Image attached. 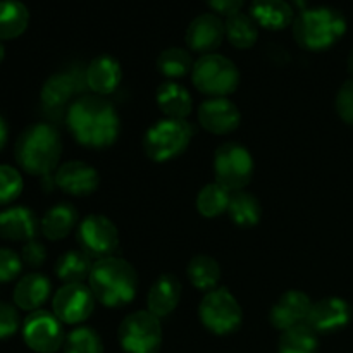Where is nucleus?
<instances>
[{
	"label": "nucleus",
	"instance_id": "nucleus-1",
	"mask_svg": "<svg viewBox=\"0 0 353 353\" xmlns=\"http://www.w3.org/2000/svg\"><path fill=\"white\" fill-rule=\"evenodd\" d=\"M68 128L78 143L90 148H105L117 140L119 116L103 97L83 95L69 107Z\"/></svg>",
	"mask_w": 353,
	"mask_h": 353
},
{
	"label": "nucleus",
	"instance_id": "nucleus-2",
	"mask_svg": "<svg viewBox=\"0 0 353 353\" xmlns=\"http://www.w3.org/2000/svg\"><path fill=\"white\" fill-rule=\"evenodd\" d=\"M61 154L62 141L59 131L47 123L26 128L14 147L17 164L31 176L50 174L57 168Z\"/></svg>",
	"mask_w": 353,
	"mask_h": 353
},
{
	"label": "nucleus",
	"instance_id": "nucleus-3",
	"mask_svg": "<svg viewBox=\"0 0 353 353\" xmlns=\"http://www.w3.org/2000/svg\"><path fill=\"white\" fill-rule=\"evenodd\" d=\"M88 286L95 300H99L102 305H128L137 295V271L124 259H102L93 264L88 276Z\"/></svg>",
	"mask_w": 353,
	"mask_h": 353
},
{
	"label": "nucleus",
	"instance_id": "nucleus-4",
	"mask_svg": "<svg viewBox=\"0 0 353 353\" xmlns=\"http://www.w3.org/2000/svg\"><path fill=\"white\" fill-rule=\"evenodd\" d=\"M347 31L343 14L330 7L307 9L293 21V37L307 50H326L333 47Z\"/></svg>",
	"mask_w": 353,
	"mask_h": 353
},
{
	"label": "nucleus",
	"instance_id": "nucleus-5",
	"mask_svg": "<svg viewBox=\"0 0 353 353\" xmlns=\"http://www.w3.org/2000/svg\"><path fill=\"white\" fill-rule=\"evenodd\" d=\"M192 81L199 92L210 99L226 97L240 85V72L228 57L219 54L202 55L193 64Z\"/></svg>",
	"mask_w": 353,
	"mask_h": 353
},
{
	"label": "nucleus",
	"instance_id": "nucleus-6",
	"mask_svg": "<svg viewBox=\"0 0 353 353\" xmlns=\"http://www.w3.org/2000/svg\"><path fill=\"white\" fill-rule=\"evenodd\" d=\"M193 128L185 119H162L145 133L143 150L154 162H165L186 150Z\"/></svg>",
	"mask_w": 353,
	"mask_h": 353
},
{
	"label": "nucleus",
	"instance_id": "nucleus-7",
	"mask_svg": "<svg viewBox=\"0 0 353 353\" xmlns=\"http://www.w3.org/2000/svg\"><path fill=\"white\" fill-rule=\"evenodd\" d=\"M117 338L126 353H159L162 345L161 321L148 310H138L121 323Z\"/></svg>",
	"mask_w": 353,
	"mask_h": 353
},
{
	"label": "nucleus",
	"instance_id": "nucleus-8",
	"mask_svg": "<svg viewBox=\"0 0 353 353\" xmlns=\"http://www.w3.org/2000/svg\"><path fill=\"white\" fill-rule=\"evenodd\" d=\"M199 316L203 326L214 334L234 333L243 319L240 303L226 288L207 292L200 302Z\"/></svg>",
	"mask_w": 353,
	"mask_h": 353
},
{
	"label": "nucleus",
	"instance_id": "nucleus-9",
	"mask_svg": "<svg viewBox=\"0 0 353 353\" xmlns=\"http://www.w3.org/2000/svg\"><path fill=\"white\" fill-rule=\"evenodd\" d=\"M216 183L230 192H240L250 183L254 174V159L250 152L238 143H223L214 155Z\"/></svg>",
	"mask_w": 353,
	"mask_h": 353
},
{
	"label": "nucleus",
	"instance_id": "nucleus-10",
	"mask_svg": "<svg viewBox=\"0 0 353 353\" xmlns=\"http://www.w3.org/2000/svg\"><path fill=\"white\" fill-rule=\"evenodd\" d=\"M78 243L81 250L92 259L112 257L119 247V233L109 217L92 214L85 217L78 228Z\"/></svg>",
	"mask_w": 353,
	"mask_h": 353
},
{
	"label": "nucleus",
	"instance_id": "nucleus-11",
	"mask_svg": "<svg viewBox=\"0 0 353 353\" xmlns=\"http://www.w3.org/2000/svg\"><path fill=\"white\" fill-rule=\"evenodd\" d=\"M24 343L37 353H55L64 347V330L54 314L47 310H34L23 324Z\"/></svg>",
	"mask_w": 353,
	"mask_h": 353
},
{
	"label": "nucleus",
	"instance_id": "nucleus-12",
	"mask_svg": "<svg viewBox=\"0 0 353 353\" xmlns=\"http://www.w3.org/2000/svg\"><path fill=\"white\" fill-rule=\"evenodd\" d=\"M95 307V296H93L90 286L83 283L76 285H64L55 292L52 300L54 316L64 324H79L88 319Z\"/></svg>",
	"mask_w": 353,
	"mask_h": 353
},
{
	"label": "nucleus",
	"instance_id": "nucleus-13",
	"mask_svg": "<svg viewBox=\"0 0 353 353\" xmlns=\"http://www.w3.org/2000/svg\"><path fill=\"white\" fill-rule=\"evenodd\" d=\"M199 121L209 133L228 134L240 126L241 114L226 97L209 99L200 105Z\"/></svg>",
	"mask_w": 353,
	"mask_h": 353
},
{
	"label": "nucleus",
	"instance_id": "nucleus-14",
	"mask_svg": "<svg viewBox=\"0 0 353 353\" xmlns=\"http://www.w3.org/2000/svg\"><path fill=\"white\" fill-rule=\"evenodd\" d=\"M226 26L214 14H202L190 23L186 30V45L199 54H212L223 43Z\"/></svg>",
	"mask_w": 353,
	"mask_h": 353
},
{
	"label": "nucleus",
	"instance_id": "nucleus-15",
	"mask_svg": "<svg viewBox=\"0 0 353 353\" xmlns=\"http://www.w3.org/2000/svg\"><path fill=\"white\" fill-rule=\"evenodd\" d=\"M350 305L343 299L330 296V299H323L317 303H312L307 324L316 333H333V331L347 326L350 323Z\"/></svg>",
	"mask_w": 353,
	"mask_h": 353
},
{
	"label": "nucleus",
	"instance_id": "nucleus-16",
	"mask_svg": "<svg viewBox=\"0 0 353 353\" xmlns=\"http://www.w3.org/2000/svg\"><path fill=\"white\" fill-rule=\"evenodd\" d=\"M55 185L69 195H92L99 188V172L86 162H65L55 172Z\"/></svg>",
	"mask_w": 353,
	"mask_h": 353
},
{
	"label": "nucleus",
	"instance_id": "nucleus-17",
	"mask_svg": "<svg viewBox=\"0 0 353 353\" xmlns=\"http://www.w3.org/2000/svg\"><path fill=\"white\" fill-rule=\"evenodd\" d=\"M312 302L309 295L302 292H286L281 299L276 302L271 310V324L279 331H286L293 326L307 323Z\"/></svg>",
	"mask_w": 353,
	"mask_h": 353
},
{
	"label": "nucleus",
	"instance_id": "nucleus-18",
	"mask_svg": "<svg viewBox=\"0 0 353 353\" xmlns=\"http://www.w3.org/2000/svg\"><path fill=\"white\" fill-rule=\"evenodd\" d=\"M86 86L85 74L78 72H57L45 81L41 88V103L48 110H61L74 93Z\"/></svg>",
	"mask_w": 353,
	"mask_h": 353
},
{
	"label": "nucleus",
	"instance_id": "nucleus-19",
	"mask_svg": "<svg viewBox=\"0 0 353 353\" xmlns=\"http://www.w3.org/2000/svg\"><path fill=\"white\" fill-rule=\"evenodd\" d=\"M85 78L86 86L95 95L103 97L116 92L121 78H123V72H121V65L116 59L110 55H100L90 62L85 71Z\"/></svg>",
	"mask_w": 353,
	"mask_h": 353
},
{
	"label": "nucleus",
	"instance_id": "nucleus-20",
	"mask_svg": "<svg viewBox=\"0 0 353 353\" xmlns=\"http://www.w3.org/2000/svg\"><path fill=\"white\" fill-rule=\"evenodd\" d=\"M37 231V216L26 207H10L0 212V238L3 240L31 241Z\"/></svg>",
	"mask_w": 353,
	"mask_h": 353
},
{
	"label": "nucleus",
	"instance_id": "nucleus-21",
	"mask_svg": "<svg viewBox=\"0 0 353 353\" xmlns=\"http://www.w3.org/2000/svg\"><path fill=\"white\" fill-rule=\"evenodd\" d=\"M48 296H50V281L47 276L40 272H31L19 279L14 288L12 299L19 309L34 312L47 302Z\"/></svg>",
	"mask_w": 353,
	"mask_h": 353
},
{
	"label": "nucleus",
	"instance_id": "nucleus-22",
	"mask_svg": "<svg viewBox=\"0 0 353 353\" xmlns=\"http://www.w3.org/2000/svg\"><path fill=\"white\" fill-rule=\"evenodd\" d=\"M181 299V283L172 274H162L148 292V312L161 317L169 316Z\"/></svg>",
	"mask_w": 353,
	"mask_h": 353
},
{
	"label": "nucleus",
	"instance_id": "nucleus-23",
	"mask_svg": "<svg viewBox=\"0 0 353 353\" xmlns=\"http://www.w3.org/2000/svg\"><path fill=\"white\" fill-rule=\"evenodd\" d=\"M252 19L265 30H285L293 23V10L286 0H254L250 7Z\"/></svg>",
	"mask_w": 353,
	"mask_h": 353
},
{
	"label": "nucleus",
	"instance_id": "nucleus-24",
	"mask_svg": "<svg viewBox=\"0 0 353 353\" xmlns=\"http://www.w3.org/2000/svg\"><path fill=\"white\" fill-rule=\"evenodd\" d=\"M157 105L168 119H185L192 112L193 100L185 86L176 81H165L157 88Z\"/></svg>",
	"mask_w": 353,
	"mask_h": 353
},
{
	"label": "nucleus",
	"instance_id": "nucleus-25",
	"mask_svg": "<svg viewBox=\"0 0 353 353\" xmlns=\"http://www.w3.org/2000/svg\"><path fill=\"white\" fill-rule=\"evenodd\" d=\"M76 221H78V212L74 207L69 203H59L47 210L40 223V230L45 238L57 241L71 233L72 228L76 226Z\"/></svg>",
	"mask_w": 353,
	"mask_h": 353
},
{
	"label": "nucleus",
	"instance_id": "nucleus-26",
	"mask_svg": "<svg viewBox=\"0 0 353 353\" xmlns=\"http://www.w3.org/2000/svg\"><path fill=\"white\" fill-rule=\"evenodd\" d=\"M30 23V12L19 0H2L0 2V41L14 40L26 31Z\"/></svg>",
	"mask_w": 353,
	"mask_h": 353
},
{
	"label": "nucleus",
	"instance_id": "nucleus-27",
	"mask_svg": "<svg viewBox=\"0 0 353 353\" xmlns=\"http://www.w3.org/2000/svg\"><path fill=\"white\" fill-rule=\"evenodd\" d=\"M92 268V257H88L83 250H71L59 257L55 264V274L65 285H76L88 279Z\"/></svg>",
	"mask_w": 353,
	"mask_h": 353
},
{
	"label": "nucleus",
	"instance_id": "nucleus-28",
	"mask_svg": "<svg viewBox=\"0 0 353 353\" xmlns=\"http://www.w3.org/2000/svg\"><path fill=\"white\" fill-rule=\"evenodd\" d=\"M190 281L196 290L202 292H212L216 290L217 283L221 279V268L212 257L209 255H196L190 261L186 268Z\"/></svg>",
	"mask_w": 353,
	"mask_h": 353
},
{
	"label": "nucleus",
	"instance_id": "nucleus-29",
	"mask_svg": "<svg viewBox=\"0 0 353 353\" xmlns=\"http://www.w3.org/2000/svg\"><path fill=\"white\" fill-rule=\"evenodd\" d=\"M226 37L230 43L236 48H250L254 47L259 38V26L252 16L243 12H236L228 16L226 23Z\"/></svg>",
	"mask_w": 353,
	"mask_h": 353
},
{
	"label": "nucleus",
	"instance_id": "nucleus-30",
	"mask_svg": "<svg viewBox=\"0 0 353 353\" xmlns=\"http://www.w3.org/2000/svg\"><path fill=\"white\" fill-rule=\"evenodd\" d=\"M228 214L231 221L241 228H250L261 221L262 209L259 200L247 192H234L231 195L230 205H228Z\"/></svg>",
	"mask_w": 353,
	"mask_h": 353
},
{
	"label": "nucleus",
	"instance_id": "nucleus-31",
	"mask_svg": "<svg viewBox=\"0 0 353 353\" xmlns=\"http://www.w3.org/2000/svg\"><path fill=\"white\" fill-rule=\"evenodd\" d=\"M317 333L307 323L283 331L279 353H316Z\"/></svg>",
	"mask_w": 353,
	"mask_h": 353
},
{
	"label": "nucleus",
	"instance_id": "nucleus-32",
	"mask_svg": "<svg viewBox=\"0 0 353 353\" xmlns=\"http://www.w3.org/2000/svg\"><path fill=\"white\" fill-rule=\"evenodd\" d=\"M231 192L221 186L219 183H210V185L203 186L200 190L199 196H196V209L203 217H217L219 214L228 212V205H230Z\"/></svg>",
	"mask_w": 353,
	"mask_h": 353
},
{
	"label": "nucleus",
	"instance_id": "nucleus-33",
	"mask_svg": "<svg viewBox=\"0 0 353 353\" xmlns=\"http://www.w3.org/2000/svg\"><path fill=\"white\" fill-rule=\"evenodd\" d=\"M157 69L161 74H164L169 79L183 78L193 69L192 55L178 47L168 48V50L159 55Z\"/></svg>",
	"mask_w": 353,
	"mask_h": 353
},
{
	"label": "nucleus",
	"instance_id": "nucleus-34",
	"mask_svg": "<svg viewBox=\"0 0 353 353\" xmlns=\"http://www.w3.org/2000/svg\"><path fill=\"white\" fill-rule=\"evenodd\" d=\"M64 353H103V345L92 327H76L65 338Z\"/></svg>",
	"mask_w": 353,
	"mask_h": 353
},
{
	"label": "nucleus",
	"instance_id": "nucleus-35",
	"mask_svg": "<svg viewBox=\"0 0 353 353\" xmlns=\"http://www.w3.org/2000/svg\"><path fill=\"white\" fill-rule=\"evenodd\" d=\"M23 178L12 165H0V207L12 203L23 192Z\"/></svg>",
	"mask_w": 353,
	"mask_h": 353
},
{
	"label": "nucleus",
	"instance_id": "nucleus-36",
	"mask_svg": "<svg viewBox=\"0 0 353 353\" xmlns=\"http://www.w3.org/2000/svg\"><path fill=\"white\" fill-rule=\"evenodd\" d=\"M23 259L10 248H0V283H9L21 274Z\"/></svg>",
	"mask_w": 353,
	"mask_h": 353
},
{
	"label": "nucleus",
	"instance_id": "nucleus-37",
	"mask_svg": "<svg viewBox=\"0 0 353 353\" xmlns=\"http://www.w3.org/2000/svg\"><path fill=\"white\" fill-rule=\"evenodd\" d=\"M19 330V314L10 303L0 302V340L12 336Z\"/></svg>",
	"mask_w": 353,
	"mask_h": 353
},
{
	"label": "nucleus",
	"instance_id": "nucleus-38",
	"mask_svg": "<svg viewBox=\"0 0 353 353\" xmlns=\"http://www.w3.org/2000/svg\"><path fill=\"white\" fill-rule=\"evenodd\" d=\"M336 110L345 123L353 126V79L345 83L336 95Z\"/></svg>",
	"mask_w": 353,
	"mask_h": 353
},
{
	"label": "nucleus",
	"instance_id": "nucleus-39",
	"mask_svg": "<svg viewBox=\"0 0 353 353\" xmlns=\"http://www.w3.org/2000/svg\"><path fill=\"white\" fill-rule=\"evenodd\" d=\"M21 259H23L24 264L30 265V268H40L45 262V259H47V250H45V247L40 241H26L23 250H21Z\"/></svg>",
	"mask_w": 353,
	"mask_h": 353
},
{
	"label": "nucleus",
	"instance_id": "nucleus-40",
	"mask_svg": "<svg viewBox=\"0 0 353 353\" xmlns=\"http://www.w3.org/2000/svg\"><path fill=\"white\" fill-rule=\"evenodd\" d=\"M207 3H209L216 12L224 14V16H231V14L240 12L245 0H207Z\"/></svg>",
	"mask_w": 353,
	"mask_h": 353
},
{
	"label": "nucleus",
	"instance_id": "nucleus-41",
	"mask_svg": "<svg viewBox=\"0 0 353 353\" xmlns=\"http://www.w3.org/2000/svg\"><path fill=\"white\" fill-rule=\"evenodd\" d=\"M7 133H9V131H7V124H6V121H3V117L0 116V150L6 147Z\"/></svg>",
	"mask_w": 353,
	"mask_h": 353
},
{
	"label": "nucleus",
	"instance_id": "nucleus-42",
	"mask_svg": "<svg viewBox=\"0 0 353 353\" xmlns=\"http://www.w3.org/2000/svg\"><path fill=\"white\" fill-rule=\"evenodd\" d=\"M348 71L353 74V50L350 52V55H348Z\"/></svg>",
	"mask_w": 353,
	"mask_h": 353
},
{
	"label": "nucleus",
	"instance_id": "nucleus-43",
	"mask_svg": "<svg viewBox=\"0 0 353 353\" xmlns=\"http://www.w3.org/2000/svg\"><path fill=\"white\" fill-rule=\"evenodd\" d=\"M3 55H6V50H3V45H2V41H0V64H2V61H3Z\"/></svg>",
	"mask_w": 353,
	"mask_h": 353
}]
</instances>
